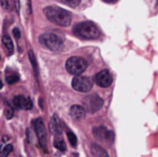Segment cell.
<instances>
[{"label":"cell","mask_w":158,"mask_h":157,"mask_svg":"<svg viewBox=\"0 0 158 157\" xmlns=\"http://www.w3.org/2000/svg\"><path fill=\"white\" fill-rule=\"evenodd\" d=\"M15 2V8H16V11L19 13V9H21V3H19V0H14Z\"/></svg>","instance_id":"24"},{"label":"cell","mask_w":158,"mask_h":157,"mask_svg":"<svg viewBox=\"0 0 158 157\" xmlns=\"http://www.w3.org/2000/svg\"><path fill=\"white\" fill-rule=\"evenodd\" d=\"M87 68V63L84 58L82 57H70L68 60L66 61V69L72 76H80L83 73Z\"/></svg>","instance_id":"4"},{"label":"cell","mask_w":158,"mask_h":157,"mask_svg":"<svg viewBox=\"0 0 158 157\" xmlns=\"http://www.w3.org/2000/svg\"><path fill=\"white\" fill-rule=\"evenodd\" d=\"M67 136H68V140H69V142H70V144L72 145L73 147H77V136L74 134V132H72V131H70V130H69V131L67 132Z\"/></svg>","instance_id":"18"},{"label":"cell","mask_w":158,"mask_h":157,"mask_svg":"<svg viewBox=\"0 0 158 157\" xmlns=\"http://www.w3.org/2000/svg\"><path fill=\"white\" fill-rule=\"evenodd\" d=\"M72 87L73 89L81 93H87L92 89L93 82L87 76H75L72 80Z\"/></svg>","instance_id":"7"},{"label":"cell","mask_w":158,"mask_h":157,"mask_svg":"<svg viewBox=\"0 0 158 157\" xmlns=\"http://www.w3.org/2000/svg\"><path fill=\"white\" fill-rule=\"evenodd\" d=\"M90 151L94 157H109V154L106 153V151L102 147H100L99 144L93 143L90 147Z\"/></svg>","instance_id":"13"},{"label":"cell","mask_w":158,"mask_h":157,"mask_svg":"<svg viewBox=\"0 0 158 157\" xmlns=\"http://www.w3.org/2000/svg\"><path fill=\"white\" fill-rule=\"evenodd\" d=\"M13 35H14V37L16 39H19L21 38V30H19L17 27L13 28Z\"/></svg>","instance_id":"23"},{"label":"cell","mask_w":158,"mask_h":157,"mask_svg":"<svg viewBox=\"0 0 158 157\" xmlns=\"http://www.w3.org/2000/svg\"><path fill=\"white\" fill-rule=\"evenodd\" d=\"M85 110L82 105H74L70 108V115L73 119H77V121H80V119H83L85 118Z\"/></svg>","instance_id":"12"},{"label":"cell","mask_w":158,"mask_h":157,"mask_svg":"<svg viewBox=\"0 0 158 157\" xmlns=\"http://www.w3.org/2000/svg\"><path fill=\"white\" fill-rule=\"evenodd\" d=\"M6 82H8V84H14L16 83V82H19V76L17 73H15V72H10V74H6Z\"/></svg>","instance_id":"15"},{"label":"cell","mask_w":158,"mask_h":157,"mask_svg":"<svg viewBox=\"0 0 158 157\" xmlns=\"http://www.w3.org/2000/svg\"><path fill=\"white\" fill-rule=\"evenodd\" d=\"M44 14H45L46 19L51 21L52 23L56 24L58 26H63V27H68L71 24V14L67 10L58 6H46L44 9Z\"/></svg>","instance_id":"1"},{"label":"cell","mask_w":158,"mask_h":157,"mask_svg":"<svg viewBox=\"0 0 158 157\" xmlns=\"http://www.w3.org/2000/svg\"><path fill=\"white\" fill-rule=\"evenodd\" d=\"M104 2H108V3H115L117 0H103Z\"/></svg>","instance_id":"25"},{"label":"cell","mask_w":158,"mask_h":157,"mask_svg":"<svg viewBox=\"0 0 158 157\" xmlns=\"http://www.w3.org/2000/svg\"><path fill=\"white\" fill-rule=\"evenodd\" d=\"M13 105L16 109H25V110H30L32 108V102L30 100V98H26L24 96H15L13 99Z\"/></svg>","instance_id":"10"},{"label":"cell","mask_w":158,"mask_h":157,"mask_svg":"<svg viewBox=\"0 0 158 157\" xmlns=\"http://www.w3.org/2000/svg\"><path fill=\"white\" fill-rule=\"evenodd\" d=\"M2 86H3V85H2V82H1V80H0V89L2 88Z\"/></svg>","instance_id":"26"},{"label":"cell","mask_w":158,"mask_h":157,"mask_svg":"<svg viewBox=\"0 0 158 157\" xmlns=\"http://www.w3.org/2000/svg\"><path fill=\"white\" fill-rule=\"evenodd\" d=\"M39 42L41 45L45 46L50 51L57 52V51L63 50L64 41L59 36L53 32H48V34H42L39 37Z\"/></svg>","instance_id":"3"},{"label":"cell","mask_w":158,"mask_h":157,"mask_svg":"<svg viewBox=\"0 0 158 157\" xmlns=\"http://www.w3.org/2000/svg\"><path fill=\"white\" fill-rule=\"evenodd\" d=\"M28 56H29V60H30V63H31V65H32V67H33V70H35V72L37 73V76H38V73H39V69H38V64H37V60H35V54H33V52L31 50L28 52Z\"/></svg>","instance_id":"16"},{"label":"cell","mask_w":158,"mask_h":157,"mask_svg":"<svg viewBox=\"0 0 158 157\" xmlns=\"http://www.w3.org/2000/svg\"><path fill=\"white\" fill-rule=\"evenodd\" d=\"M50 130L54 136L58 137L63 134V127H61V123L60 119L58 118V116L55 114L52 116L50 121Z\"/></svg>","instance_id":"11"},{"label":"cell","mask_w":158,"mask_h":157,"mask_svg":"<svg viewBox=\"0 0 158 157\" xmlns=\"http://www.w3.org/2000/svg\"><path fill=\"white\" fill-rule=\"evenodd\" d=\"M103 105V100L100 98V96L96 94L87 95L83 98V108L85 112H89V113H96L99 111Z\"/></svg>","instance_id":"5"},{"label":"cell","mask_w":158,"mask_h":157,"mask_svg":"<svg viewBox=\"0 0 158 157\" xmlns=\"http://www.w3.org/2000/svg\"><path fill=\"white\" fill-rule=\"evenodd\" d=\"M93 134L97 139L106 142H113L114 141V132L112 130H109L104 126H98L93 129Z\"/></svg>","instance_id":"8"},{"label":"cell","mask_w":158,"mask_h":157,"mask_svg":"<svg viewBox=\"0 0 158 157\" xmlns=\"http://www.w3.org/2000/svg\"><path fill=\"white\" fill-rule=\"evenodd\" d=\"M2 43H3V45L6 46V51H8V53L10 55L13 54V52H14V44H13L12 40H11L10 36H3V38H2Z\"/></svg>","instance_id":"14"},{"label":"cell","mask_w":158,"mask_h":157,"mask_svg":"<svg viewBox=\"0 0 158 157\" xmlns=\"http://www.w3.org/2000/svg\"><path fill=\"white\" fill-rule=\"evenodd\" d=\"M4 115H6V118L8 119H11L13 118V115H14V111H13V109L11 107H9V105H6V109H4Z\"/></svg>","instance_id":"21"},{"label":"cell","mask_w":158,"mask_h":157,"mask_svg":"<svg viewBox=\"0 0 158 157\" xmlns=\"http://www.w3.org/2000/svg\"><path fill=\"white\" fill-rule=\"evenodd\" d=\"M0 4H1V6L3 9H6V10H10V1L9 0H0Z\"/></svg>","instance_id":"22"},{"label":"cell","mask_w":158,"mask_h":157,"mask_svg":"<svg viewBox=\"0 0 158 157\" xmlns=\"http://www.w3.org/2000/svg\"><path fill=\"white\" fill-rule=\"evenodd\" d=\"M33 128L37 134L38 140H39L40 144L43 149H46V143H48V134H46V129L42 118H37L33 121Z\"/></svg>","instance_id":"6"},{"label":"cell","mask_w":158,"mask_h":157,"mask_svg":"<svg viewBox=\"0 0 158 157\" xmlns=\"http://www.w3.org/2000/svg\"><path fill=\"white\" fill-rule=\"evenodd\" d=\"M73 34L82 39H97L100 36V30L92 22H82L73 27Z\"/></svg>","instance_id":"2"},{"label":"cell","mask_w":158,"mask_h":157,"mask_svg":"<svg viewBox=\"0 0 158 157\" xmlns=\"http://www.w3.org/2000/svg\"><path fill=\"white\" fill-rule=\"evenodd\" d=\"M59 1L63 2V3H64V4H67V6H69L75 8V6H77L80 4L81 0H59Z\"/></svg>","instance_id":"20"},{"label":"cell","mask_w":158,"mask_h":157,"mask_svg":"<svg viewBox=\"0 0 158 157\" xmlns=\"http://www.w3.org/2000/svg\"><path fill=\"white\" fill-rule=\"evenodd\" d=\"M54 147H56L57 150H59L60 152H64L67 150V147H66V143L63 139H56L54 141Z\"/></svg>","instance_id":"17"},{"label":"cell","mask_w":158,"mask_h":157,"mask_svg":"<svg viewBox=\"0 0 158 157\" xmlns=\"http://www.w3.org/2000/svg\"><path fill=\"white\" fill-rule=\"evenodd\" d=\"M13 151V145L12 144H6L3 149L1 150V153H0V157H6L11 152Z\"/></svg>","instance_id":"19"},{"label":"cell","mask_w":158,"mask_h":157,"mask_svg":"<svg viewBox=\"0 0 158 157\" xmlns=\"http://www.w3.org/2000/svg\"><path fill=\"white\" fill-rule=\"evenodd\" d=\"M95 81L97 83V85H99L100 87H109V86L112 84V76H111V72L109 70L104 69L102 71L98 72L95 76Z\"/></svg>","instance_id":"9"}]
</instances>
